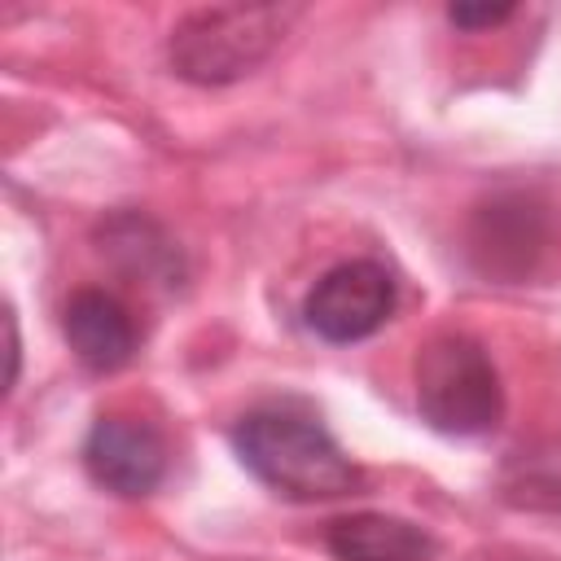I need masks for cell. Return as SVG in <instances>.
Wrapping results in <instances>:
<instances>
[{
  "label": "cell",
  "instance_id": "cell-7",
  "mask_svg": "<svg viewBox=\"0 0 561 561\" xmlns=\"http://www.w3.org/2000/svg\"><path fill=\"white\" fill-rule=\"evenodd\" d=\"M337 561H434L438 543L408 517L390 513H351L337 517L324 535Z\"/></svg>",
  "mask_w": 561,
  "mask_h": 561
},
{
  "label": "cell",
  "instance_id": "cell-6",
  "mask_svg": "<svg viewBox=\"0 0 561 561\" xmlns=\"http://www.w3.org/2000/svg\"><path fill=\"white\" fill-rule=\"evenodd\" d=\"M61 329L79 364H88L92 373H118L136 355V320L118 298L101 289H79L66 302Z\"/></svg>",
  "mask_w": 561,
  "mask_h": 561
},
{
  "label": "cell",
  "instance_id": "cell-10",
  "mask_svg": "<svg viewBox=\"0 0 561 561\" xmlns=\"http://www.w3.org/2000/svg\"><path fill=\"white\" fill-rule=\"evenodd\" d=\"M4 329H9V377H4V390L18 381V320L13 311H4Z\"/></svg>",
  "mask_w": 561,
  "mask_h": 561
},
{
  "label": "cell",
  "instance_id": "cell-3",
  "mask_svg": "<svg viewBox=\"0 0 561 561\" xmlns=\"http://www.w3.org/2000/svg\"><path fill=\"white\" fill-rule=\"evenodd\" d=\"M416 412L430 430L451 438H473L500 425L504 416V386L495 359L478 337L438 333L416 351Z\"/></svg>",
  "mask_w": 561,
  "mask_h": 561
},
{
  "label": "cell",
  "instance_id": "cell-1",
  "mask_svg": "<svg viewBox=\"0 0 561 561\" xmlns=\"http://www.w3.org/2000/svg\"><path fill=\"white\" fill-rule=\"evenodd\" d=\"M241 465L285 500H337L359 486V469L337 438L316 421L285 408H259L232 430Z\"/></svg>",
  "mask_w": 561,
  "mask_h": 561
},
{
  "label": "cell",
  "instance_id": "cell-4",
  "mask_svg": "<svg viewBox=\"0 0 561 561\" xmlns=\"http://www.w3.org/2000/svg\"><path fill=\"white\" fill-rule=\"evenodd\" d=\"M390 311H394V280L373 259H346L329 267L302 302L307 329L333 346L373 337L390 320Z\"/></svg>",
  "mask_w": 561,
  "mask_h": 561
},
{
  "label": "cell",
  "instance_id": "cell-8",
  "mask_svg": "<svg viewBox=\"0 0 561 561\" xmlns=\"http://www.w3.org/2000/svg\"><path fill=\"white\" fill-rule=\"evenodd\" d=\"M473 241L486 254V267H495V272H522V267H530V254L543 241L539 210L530 202H522V197L495 202V206L482 210Z\"/></svg>",
  "mask_w": 561,
  "mask_h": 561
},
{
  "label": "cell",
  "instance_id": "cell-9",
  "mask_svg": "<svg viewBox=\"0 0 561 561\" xmlns=\"http://www.w3.org/2000/svg\"><path fill=\"white\" fill-rule=\"evenodd\" d=\"M508 18H513V4H451L447 9V22L460 31H491Z\"/></svg>",
  "mask_w": 561,
  "mask_h": 561
},
{
  "label": "cell",
  "instance_id": "cell-2",
  "mask_svg": "<svg viewBox=\"0 0 561 561\" xmlns=\"http://www.w3.org/2000/svg\"><path fill=\"white\" fill-rule=\"evenodd\" d=\"M302 18L294 4H210L193 9L171 26L167 57L188 83L219 88L254 75Z\"/></svg>",
  "mask_w": 561,
  "mask_h": 561
},
{
  "label": "cell",
  "instance_id": "cell-5",
  "mask_svg": "<svg viewBox=\"0 0 561 561\" xmlns=\"http://www.w3.org/2000/svg\"><path fill=\"white\" fill-rule=\"evenodd\" d=\"M83 465L96 486L114 495H149L167 473V447L153 425L131 416H101L83 438Z\"/></svg>",
  "mask_w": 561,
  "mask_h": 561
}]
</instances>
